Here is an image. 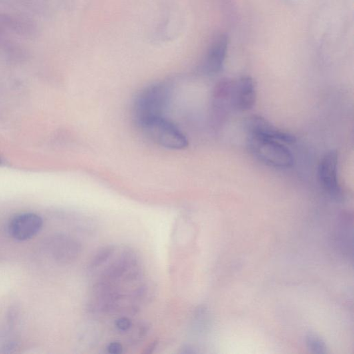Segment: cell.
Listing matches in <instances>:
<instances>
[{
    "label": "cell",
    "mask_w": 354,
    "mask_h": 354,
    "mask_svg": "<svg viewBox=\"0 0 354 354\" xmlns=\"http://www.w3.org/2000/svg\"><path fill=\"white\" fill-rule=\"evenodd\" d=\"M172 95V87L169 83H154L143 89L137 95L133 106V116L139 127L162 117L168 108Z\"/></svg>",
    "instance_id": "6da1fadb"
},
{
    "label": "cell",
    "mask_w": 354,
    "mask_h": 354,
    "mask_svg": "<svg viewBox=\"0 0 354 354\" xmlns=\"http://www.w3.org/2000/svg\"><path fill=\"white\" fill-rule=\"evenodd\" d=\"M247 142L252 156L266 166L278 169L293 167V154L284 143L253 134H248Z\"/></svg>",
    "instance_id": "7a4b0ae2"
},
{
    "label": "cell",
    "mask_w": 354,
    "mask_h": 354,
    "mask_svg": "<svg viewBox=\"0 0 354 354\" xmlns=\"http://www.w3.org/2000/svg\"><path fill=\"white\" fill-rule=\"evenodd\" d=\"M139 127L153 142L163 148L180 150L188 146V139L184 132L164 116L152 119Z\"/></svg>",
    "instance_id": "3957f363"
},
{
    "label": "cell",
    "mask_w": 354,
    "mask_h": 354,
    "mask_svg": "<svg viewBox=\"0 0 354 354\" xmlns=\"http://www.w3.org/2000/svg\"><path fill=\"white\" fill-rule=\"evenodd\" d=\"M339 154L331 150L326 153L318 167V176L320 186L328 195L336 202H343L345 198L343 189L338 178Z\"/></svg>",
    "instance_id": "277c9868"
},
{
    "label": "cell",
    "mask_w": 354,
    "mask_h": 354,
    "mask_svg": "<svg viewBox=\"0 0 354 354\" xmlns=\"http://www.w3.org/2000/svg\"><path fill=\"white\" fill-rule=\"evenodd\" d=\"M43 221L35 213H22L10 221L8 231L14 240L27 241L36 236L43 228Z\"/></svg>",
    "instance_id": "5b68a950"
},
{
    "label": "cell",
    "mask_w": 354,
    "mask_h": 354,
    "mask_svg": "<svg viewBox=\"0 0 354 354\" xmlns=\"http://www.w3.org/2000/svg\"><path fill=\"white\" fill-rule=\"evenodd\" d=\"M246 127L249 134L264 137L286 144H293L296 142V136L271 124L263 116L252 115L246 121Z\"/></svg>",
    "instance_id": "8992f818"
},
{
    "label": "cell",
    "mask_w": 354,
    "mask_h": 354,
    "mask_svg": "<svg viewBox=\"0 0 354 354\" xmlns=\"http://www.w3.org/2000/svg\"><path fill=\"white\" fill-rule=\"evenodd\" d=\"M256 99V85L252 77L244 75L234 81L232 109L239 111L250 110L255 105Z\"/></svg>",
    "instance_id": "52a82bcc"
},
{
    "label": "cell",
    "mask_w": 354,
    "mask_h": 354,
    "mask_svg": "<svg viewBox=\"0 0 354 354\" xmlns=\"http://www.w3.org/2000/svg\"><path fill=\"white\" fill-rule=\"evenodd\" d=\"M228 47V39L226 35H221L213 42L200 66L203 74L214 75L222 70Z\"/></svg>",
    "instance_id": "ba28073f"
},
{
    "label": "cell",
    "mask_w": 354,
    "mask_h": 354,
    "mask_svg": "<svg viewBox=\"0 0 354 354\" xmlns=\"http://www.w3.org/2000/svg\"><path fill=\"white\" fill-rule=\"evenodd\" d=\"M47 248L53 259L61 263H68L76 259L81 250L76 241L62 234L51 238Z\"/></svg>",
    "instance_id": "9c48e42d"
},
{
    "label": "cell",
    "mask_w": 354,
    "mask_h": 354,
    "mask_svg": "<svg viewBox=\"0 0 354 354\" xmlns=\"http://www.w3.org/2000/svg\"><path fill=\"white\" fill-rule=\"evenodd\" d=\"M234 81L230 79H222L214 87L212 96V108L213 114L220 117L226 111L232 109V89Z\"/></svg>",
    "instance_id": "30bf717a"
},
{
    "label": "cell",
    "mask_w": 354,
    "mask_h": 354,
    "mask_svg": "<svg viewBox=\"0 0 354 354\" xmlns=\"http://www.w3.org/2000/svg\"><path fill=\"white\" fill-rule=\"evenodd\" d=\"M308 348L314 353H322L327 352V347L322 339L314 334H309L307 337Z\"/></svg>",
    "instance_id": "8fae6325"
},
{
    "label": "cell",
    "mask_w": 354,
    "mask_h": 354,
    "mask_svg": "<svg viewBox=\"0 0 354 354\" xmlns=\"http://www.w3.org/2000/svg\"><path fill=\"white\" fill-rule=\"evenodd\" d=\"M111 252H112V248L110 247L103 248V249L101 250L99 253L95 257L94 260H93L92 262L93 265L96 266L99 265V264L102 263L103 262L105 261L107 258L110 255Z\"/></svg>",
    "instance_id": "7c38bea8"
},
{
    "label": "cell",
    "mask_w": 354,
    "mask_h": 354,
    "mask_svg": "<svg viewBox=\"0 0 354 354\" xmlns=\"http://www.w3.org/2000/svg\"><path fill=\"white\" fill-rule=\"evenodd\" d=\"M115 325L119 331H127L132 327V322L127 318H121L116 320Z\"/></svg>",
    "instance_id": "4fadbf2b"
},
{
    "label": "cell",
    "mask_w": 354,
    "mask_h": 354,
    "mask_svg": "<svg viewBox=\"0 0 354 354\" xmlns=\"http://www.w3.org/2000/svg\"><path fill=\"white\" fill-rule=\"evenodd\" d=\"M123 346L118 342H114L109 344L107 347V351L111 354H119L123 352Z\"/></svg>",
    "instance_id": "5bb4252c"
}]
</instances>
